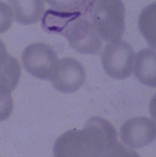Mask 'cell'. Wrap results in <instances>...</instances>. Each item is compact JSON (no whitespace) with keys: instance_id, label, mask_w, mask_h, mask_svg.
<instances>
[{"instance_id":"cell-5","label":"cell","mask_w":156,"mask_h":157,"mask_svg":"<svg viewBox=\"0 0 156 157\" xmlns=\"http://www.w3.org/2000/svg\"><path fill=\"white\" fill-rule=\"evenodd\" d=\"M21 58L25 69L33 77L42 80L51 79L59 62L55 51L42 42L27 46Z\"/></svg>"},{"instance_id":"cell-4","label":"cell","mask_w":156,"mask_h":157,"mask_svg":"<svg viewBox=\"0 0 156 157\" xmlns=\"http://www.w3.org/2000/svg\"><path fill=\"white\" fill-rule=\"evenodd\" d=\"M135 53L125 41L108 43L101 54L102 65L107 74L113 78L122 80L131 76L133 71Z\"/></svg>"},{"instance_id":"cell-15","label":"cell","mask_w":156,"mask_h":157,"mask_svg":"<svg viewBox=\"0 0 156 157\" xmlns=\"http://www.w3.org/2000/svg\"><path fill=\"white\" fill-rule=\"evenodd\" d=\"M149 111L152 117L156 121V94L153 96L150 101Z\"/></svg>"},{"instance_id":"cell-1","label":"cell","mask_w":156,"mask_h":157,"mask_svg":"<svg viewBox=\"0 0 156 157\" xmlns=\"http://www.w3.org/2000/svg\"><path fill=\"white\" fill-rule=\"evenodd\" d=\"M76 140L81 157L112 156L120 154L122 147L115 127L100 117L91 118L82 130H77Z\"/></svg>"},{"instance_id":"cell-12","label":"cell","mask_w":156,"mask_h":157,"mask_svg":"<svg viewBox=\"0 0 156 157\" xmlns=\"http://www.w3.org/2000/svg\"><path fill=\"white\" fill-rule=\"evenodd\" d=\"M54 10L64 12L78 10L83 0H43Z\"/></svg>"},{"instance_id":"cell-9","label":"cell","mask_w":156,"mask_h":157,"mask_svg":"<svg viewBox=\"0 0 156 157\" xmlns=\"http://www.w3.org/2000/svg\"><path fill=\"white\" fill-rule=\"evenodd\" d=\"M134 72L144 85L156 88V52L151 49L140 50L135 56Z\"/></svg>"},{"instance_id":"cell-2","label":"cell","mask_w":156,"mask_h":157,"mask_svg":"<svg viewBox=\"0 0 156 157\" xmlns=\"http://www.w3.org/2000/svg\"><path fill=\"white\" fill-rule=\"evenodd\" d=\"M125 8L122 0H95L90 19L103 40H120L125 29Z\"/></svg>"},{"instance_id":"cell-3","label":"cell","mask_w":156,"mask_h":157,"mask_svg":"<svg viewBox=\"0 0 156 157\" xmlns=\"http://www.w3.org/2000/svg\"><path fill=\"white\" fill-rule=\"evenodd\" d=\"M88 16L79 9L72 12L59 32L76 52L83 54H97L102 48L103 40Z\"/></svg>"},{"instance_id":"cell-8","label":"cell","mask_w":156,"mask_h":157,"mask_svg":"<svg viewBox=\"0 0 156 157\" xmlns=\"http://www.w3.org/2000/svg\"><path fill=\"white\" fill-rule=\"evenodd\" d=\"M120 136L129 147L142 148L156 139V122L145 117L130 119L121 126Z\"/></svg>"},{"instance_id":"cell-11","label":"cell","mask_w":156,"mask_h":157,"mask_svg":"<svg viewBox=\"0 0 156 157\" xmlns=\"http://www.w3.org/2000/svg\"><path fill=\"white\" fill-rule=\"evenodd\" d=\"M138 25L149 46L156 50V2L144 8L139 16Z\"/></svg>"},{"instance_id":"cell-14","label":"cell","mask_w":156,"mask_h":157,"mask_svg":"<svg viewBox=\"0 0 156 157\" xmlns=\"http://www.w3.org/2000/svg\"><path fill=\"white\" fill-rule=\"evenodd\" d=\"M10 56L7 53L5 44L0 39V68L6 63Z\"/></svg>"},{"instance_id":"cell-13","label":"cell","mask_w":156,"mask_h":157,"mask_svg":"<svg viewBox=\"0 0 156 157\" xmlns=\"http://www.w3.org/2000/svg\"><path fill=\"white\" fill-rule=\"evenodd\" d=\"M13 19V13L11 7L0 1V33L5 32L11 27Z\"/></svg>"},{"instance_id":"cell-6","label":"cell","mask_w":156,"mask_h":157,"mask_svg":"<svg viewBox=\"0 0 156 157\" xmlns=\"http://www.w3.org/2000/svg\"><path fill=\"white\" fill-rule=\"evenodd\" d=\"M85 78L86 71L81 63L74 58L66 57L58 62L50 80L55 90L70 94L78 91Z\"/></svg>"},{"instance_id":"cell-10","label":"cell","mask_w":156,"mask_h":157,"mask_svg":"<svg viewBox=\"0 0 156 157\" xmlns=\"http://www.w3.org/2000/svg\"><path fill=\"white\" fill-rule=\"evenodd\" d=\"M18 24L32 25L39 21L43 13L44 4L42 0H8Z\"/></svg>"},{"instance_id":"cell-7","label":"cell","mask_w":156,"mask_h":157,"mask_svg":"<svg viewBox=\"0 0 156 157\" xmlns=\"http://www.w3.org/2000/svg\"><path fill=\"white\" fill-rule=\"evenodd\" d=\"M21 74L19 62L10 55L0 68V121L9 118L13 112V103L11 93L18 84Z\"/></svg>"}]
</instances>
